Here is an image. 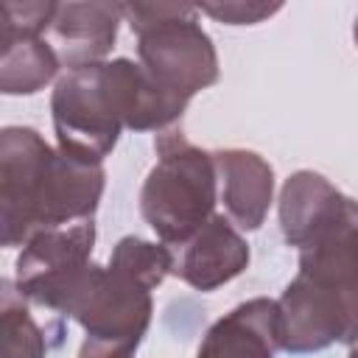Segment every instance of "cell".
Wrapping results in <instances>:
<instances>
[{
	"instance_id": "cell-5",
	"label": "cell",
	"mask_w": 358,
	"mask_h": 358,
	"mask_svg": "<svg viewBox=\"0 0 358 358\" xmlns=\"http://www.w3.org/2000/svg\"><path fill=\"white\" fill-rule=\"evenodd\" d=\"M123 20L137 36L140 67L171 95L190 103L221 76L218 53L187 3H123Z\"/></svg>"
},
{
	"instance_id": "cell-4",
	"label": "cell",
	"mask_w": 358,
	"mask_h": 358,
	"mask_svg": "<svg viewBox=\"0 0 358 358\" xmlns=\"http://www.w3.org/2000/svg\"><path fill=\"white\" fill-rule=\"evenodd\" d=\"M154 148L157 162L140 187V213L157 238L173 249L215 215L218 171L213 151L193 145L182 123L159 131Z\"/></svg>"
},
{
	"instance_id": "cell-7",
	"label": "cell",
	"mask_w": 358,
	"mask_h": 358,
	"mask_svg": "<svg viewBox=\"0 0 358 358\" xmlns=\"http://www.w3.org/2000/svg\"><path fill=\"white\" fill-rule=\"evenodd\" d=\"M50 117L64 154L101 165L126 129L106 78V62L64 73L50 95Z\"/></svg>"
},
{
	"instance_id": "cell-1",
	"label": "cell",
	"mask_w": 358,
	"mask_h": 358,
	"mask_svg": "<svg viewBox=\"0 0 358 358\" xmlns=\"http://www.w3.org/2000/svg\"><path fill=\"white\" fill-rule=\"evenodd\" d=\"M103 185V165L81 162L62 148H50L36 129L6 126L0 131L3 246H25L36 232L90 221Z\"/></svg>"
},
{
	"instance_id": "cell-16",
	"label": "cell",
	"mask_w": 358,
	"mask_h": 358,
	"mask_svg": "<svg viewBox=\"0 0 358 358\" xmlns=\"http://www.w3.org/2000/svg\"><path fill=\"white\" fill-rule=\"evenodd\" d=\"M352 39H355V48H358V17H355V22H352Z\"/></svg>"
},
{
	"instance_id": "cell-3",
	"label": "cell",
	"mask_w": 358,
	"mask_h": 358,
	"mask_svg": "<svg viewBox=\"0 0 358 358\" xmlns=\"http://www.w3.org/2000/svg\"><path fill=\"white\" fill-rule=\"evenodd\" d=\"M165 243L126 235L115 243L109 266H98L70 316L84 327L78 358H134L154 313L151 291L171 274Z\"/></svg>"
},
{
	"instance_id": "cell-15",
	"label": "cell",
	"mask_w": 358,
	"mask_h": 358,
	"mask_svg": "<svg viewBox=\"0 0 358 358\" xmlns=\"http://www.w3.org/2000/svg\"><path fill=\"white\" fill-rule=\"evenodd\" d=\"M207 17L227 22V25H255L268 20L282 8V3H243V0H224V3H201L196 6Z\"/></svg>"
},
{
	"instance_id": "cell-9",
	"label": "cell",
	"mask_w": 358,
	"mask_h": 358,
	"mask_svg": "<svg viewBox=\"0 0 358 358\" xmlns=\"http://www.w3.org/2000/svg\"><path fill=\"white\" fill-rule=\"evenodd\" d=\"M171 257V274L196 291H215L249 266V243L227 215L215 213L199 232L173 246Z\"/></svg>"
},
{
	"instance_id": "cell-11",
	"label": "cell",
	"mask_w": 358,
	"mask_h": 358,
	"mask_svg": "<svg viewBox=\"0 0 358 358\" xmlns=\"http://www.w3.org/2000/svg\"><path fill=\"white\" fill-rule=\"evenodd\" d=\"M218 171V196L224 201L227 218L246 232L263 227L271 199H274V171L271 165L249 148H221L213 151Z\"/></svg>"
},
{
	"instance_id": "cell-14",
	"label": "cell",
	"mask_w": 358,
	"mask_h": 358,
	"mask_svg": "<svg viewBox=\"0 0 358 358\" xmlns=\"http://www.w3.org/2000/svg\"><path fill=\"white\" fill-rule=\"evenodd\" d=\"M14 280L0 282V358H45L48 338L25 308Z\"/></svg>"
},
{
	"instance_id": "cell-12",
	"label": "cell",
	"mask_w": 358,
	"mask_h": 358,
	"mask_svg": "<svg viewBox=\"0 0 358 358\" xmlns=\"http://www.w3.org/2000/svg\"><path fill=\"white\" fill-rule=\"evenodd\" d=\"M280 350L277 299L255 296L224 313L201 338L196 358H274Z\"/></svg>"
},
{
	"instance_id": "cell-17",
	"label": "cell",
	"mask_w": 358,
	"mask_h": 358,
	"mask_svg": "<svg viewBox=\"0 0 358 358\" xmlns=\"http://www.w3.org/2000/svg\"><path fill=\"white\" fill-rule=\"evenodd\" d=\"M347 358H358V344H355V347L350 350V355H347Z\"/></svg>"
},
{
	"instance_id": "cell-6",
	"label": "cell",
	"mask_w": 358,
	"mask_h": 358,
	"mask_svg": "<svg viewBox=\"0 0 358 358\" xmlns=\"http://www.w3.org/2000/svg\"><path fill=\"white\" fill-rule=\"evenodd\" d=\"M95 221H78L70 227H56L36 232L25 241L14 263L17 291L53 313L70 316L98 263L92 260Z\"/></svg>"
},
{
	"instance_id": "cell-10",
	"label": "cell",
	"mask_w": 358,
	"mask_h": 358,
	"mask_svg": "<svg viewBox=\"0 0 358 358\" xmlns=\"http://www.w3.org/2000/svg\"><path fill=\"white\" fill-rule=\"evenodd\" d=\"M120 20L123 3H56L48 34L62 67L70 73L101 64L117 39Z\"/></svg>"
},
{
	"instance_id": "cell-8",
	"label": "cell",
	"mask_w": 358,
	"mask_h": 358,
	"mask_svg": "<svg viewBox=\"0 0 358 358\" xmlns=\"http://www.w3.org/2000/svg\"><path fill=\"white\" fill-rule=\"evenodd\" d=\"M277 213L285 243L299 252L358 224V201L344 196L316 171H296L285 179Z\"/></svg>"
},
{
	"instance_id": "cell-13",
	"label": "cell",
	"mask_w": 358,
	"mask_h": 358,
	"mask_svg": "<svg viewBox=\"0 0 358 358\" xmlns=\"http://www.w3.org/2000/svg\"><path fill=\"white\" fill-rule=\"evenodd\" d=\"M62 62L42 34L0 31V90L3 95H34L45 90Z\"/></svg>"
},
{
	"instance_id": "cell-2",
	"label": "cell",
	"mask_w": 358,
	"mask_h": 358,
	"mask_svg": "<svg viewBox=\"0 0 358 358\" xmlns=\"http://www.w3.org/2000/svg\"><path fill=\"white\" fill-rule=\"evenodd\" d=\"M280 350L322 352L358 344V224L299 252V271L277 299Z\"/></svg>"
}]
</instances>
